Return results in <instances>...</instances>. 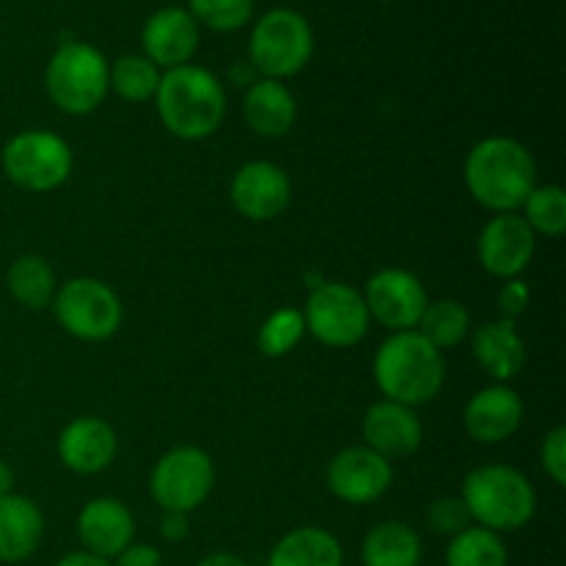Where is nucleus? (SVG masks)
Listing matches in <instances>:
<instances>
[{"mask_svg":"<svg viewBox=\"0 0 566 566\" xmlns=\"http://www.w3.org/2000/svg\"><path fill=\"white\" fill-rule=\"evenodd\" d=\"M313 28L298 11L271 9L254 25L249 39V64L271 81L298 75L313 59Z\"/></svg>","mask_w":566,"mask_h":566,"instance_id":"nucleus-6","label":"nucleus"},{"mask_svg":"<svg viewBox=\"0 0 566 566\" xmlns=\"http://www.w3.org/2000/svg\"><path fill=\"white\" fill-rule=\"evenodd\" d=\"M525 224L534 235L558 238L566 230V191L562 186H536L523 202Z\"/></svg>","mask_w":566,"mask_h":566,"instance_id":"nucleus-29","label":"nucleus"},{"mask_svg":"<svg viewBox=\"0 0 566 566\" xmlns=\"http://www.w3.org/2000/svg\"><path fill=\"white\" fill-rule=\"evenodd\" d=\"M475 525L495 534L525 528L536 514V490L512 464H484L468 473L459 495Z\"/></svg>","mask_w":566,"mask_h":566,"instance_id":"nucleus-4","label":"nucleus"},{"mask_svg":"<svg viewBox=\"0 0 566 566\" xmlns=\"http://www.w3.org/2000/svg\"><path fill=\"white\" fill-rule=\"evenodd\" d=\"M464 186L481 208L517 213L536 188V160L517 138L490 136L468 153Z\"/></svg>","mask_w":566,"mask_h":566,"instance_id":"nucleus-1","label":"nucleus"},{"mask_svg":"<svg viewBox=\"0 0 566 566\" xmlns=\"http://www.w3.org/2000/svg\"><path fill=\"white\" fill-rule=\"evenodd\" d=\"M423 542L409 525L379 523L363 539V566H420Z\"/></svg>","mask_w":566,"mask_h":566,"instance_id":"nucleus-24","label":"nucleus"},{"mask_svg":"<svg viewBox=\"0 0 566 566\" xmlns=\"http://www.w3.org/2000/svg\"><path fill=\"white\" fill-rule=\"evenodd\" d=\"M188 14L197 20V25L202 22L210 31L230 33L252 20L254 0H191Z\"/></svg>","mask_w":566,"mask_h":566,"instance_id":"nucleus-31","label":"nucleus"},{"mask_svg":"<svg viewBox=\"0 0 566 566\" xmlns=\"http://www.w3.org/2000/svg\"><path fill=\"white\" fill-rule=\"evenodd\" d=\"M44 536V514L31 497H0V562L22 564L39 551Z\"/></svg>","mask_w":566,"mask_h":566,"instance_id":"nucleus-20","label":"nucleus"},{"mask_svg":"<svg viewBox=\"0 0 566 566\" xmlns=\"http://www.w3.org/2000/svg\"><path fill=\"white\" fill-rule=\"evenodd\" d=\"M446 566H509V551L501 534L470 525L448 542Z\"/></svg>","mask_w":566,"mask_h":566,"instance_id":"nucleus-27","label":"nucleus"},{"mask_svg":"<svg viewBox=\"0 0 566 566\" xmlns=\"http://www.w3.org/2000/svg\"><path fill=\"white\" fill-rule=\"evenodd\" d=\"M14 492V470L9 468V462L0 459V497L11 495Z\"/></svg>","mask_w":566,"mask_h":566,"instance_id":"nucleus-39","label":"nucleus"},{"mask_svg":"<svg viewBox=\"0 0 566 566\" xmlns=\"http://www.w3.org/2000/svg\"><path fill=\"white\" fill-rule=\"evenodd\" d=\"M55 566H111V562L92 556V553H86V551H77V553H70V556L61 558Z\"/></svg>","mask_w":566,"mask_h":566,"instance_id":"nucleus-37","label":"nucleus"},{"mask_svg":"<svg viewBox=\"0 0 566 566\" xmlns=\"http://www.w3.org/2000/svg\"><path fill=\"white\" fill-rule=\"evenodd\" d=\"M304 332L307 329H304L302 310L282 307L276 313H271L265 318V324L260 326L258 346L265 357H285V354H291L298 346Z\"/></svg>","mask_w":566,"mask_h":566,"instance_id":"nucleus-30","label":"nucleus"},{"mask_svg":"<svg viewBox=\"0 0 566 566\" xmlns=\"http://www.w3.org/2000/svg\"><path fill=\"white\" fill-rule=\"evenodd\" d=\"M108 61L94 44L64 42L50 59L44 86L55 108L70 116H86L108 97Z\"/></svg>","mask_w":566,"mask_h":566,"instance_id":"nucleus-5","label":"nucleus"},{"mask_svg":"<svg viewBox=\"0 0 566 566\" xmlns=\"http://www.w3.org/2000/svg\"><path fill=\"white\" fill-rule=\"evenodd\" d=\"M523 398L509 385H490L464 407V431L481 446H501L523 426Z\"/></svg>","mask_w":566,"mask_h":566,"instance_id":"nucleus-15","label":"nucleus"},{"mask_svg":"<svg viewBox=\"0 0 566 566\" xmlns=\"http://www.w3.org/2000/svg\"><path fill=\"white\" fill-rule=\"evenodd\" d=\"M473 357L497 385H509L525 368V340L517 321H492L473 335Z\"/></svg>","mask_w":566,"mask_h":566,"instance_id":"nucleus-22","label":"nucleus"},{"mask_svg":"<svg viewBox=\"0 0 566 566\" xmlns=\"http://www.w3.org/2000/svg\"><path fill=\"white\" fill-rule=\"evenodd\" d=\"M197 566H249L241 556L235 553H210V556L199 558Z\"/></svg>","mask_w":566,"mask_h":566,"instance_id":"nucleus-38","label":"nucleus"},{"mask_svg":"<svg viewBox=\"0 0 566 566\" xmlns=\"http://www.w3.org/2000/svg\"><path fill=\"white\" fill-rule=\"evenodd\" d=\"M6 287L20 307L44 310L53 304L59 282L48 260L39 254H22L6 271Z\"/></svg>","mask_w":566,"mask_h":566,"instance_id":"nucleus-25","label":"nucleus"},{"mask_svg":"<svg viewBox=\"0 0 566 566\" xmlns=\"http://www.w3.org/2000/svg\"><path fill=\"white\" fill-rule=\"evenodd\" d=\"M426 523H429V528L434 531V534L453 539V536L462 534L464 528H470L473 520H470V512L468 506H464L462 497H440V501L431 503L429 512H426Z\"/></svg>","mask_w":566,"mask_h":566,"instance_id":"nucleus-32","label":"nucleus"},{"mask_svg":"<svg viewBox=\"0 0 566 566\" xmlns=\"http://www.w3.org/2000/svg\"><path fill=\"white\" fill-rule=\"evenodd\" d=\"M392 462L368 446L343 448L326 464V486L348 506H368L385 497L392 486Z\"/></svg>","mask_w":566,"mask_h":566,"instance_id":"nucleus-11","label":"nucleus"},{"mask_svg":"<svg viewBox=\"0 0 566 566\" xmlns=\"http://www.w3.org/2000/svg\"><path fill=\"white\" fill-rule=\"evenodd\" d=\"M191 534V525H188V514L182 512H164L160 514V536L171 545H180Z\"/></svg>","mask_w":566,"mask_h":566,"instance_id":"nucleus-36","label":"nucleus"},{"mask_svg":"<svg viewBox=\"0 0 566 566\" xmlns=\"http://www.w3.org/2000/svg\"><path fill=\"white\" fill-rule=\"evenodd\" d=\"M155 105L171 136L182 142H202L213 136L224 122L227 92L210 70L182 64L160 75Z\"/></svg>","mask_w":566,"mask_h":566,"instance_id":"nucleus-2","label":"nucleus"},{"mask_svg":"<svg viewBox=\"0 0 566 566\" xmlns=\"http://www.w3.org/2000/svg\"><path fill=\"white\" fill-rule=\"evenodd\" d=\"M304 329L329 348H352L368 335L370 315L357 287L346 282H321L310 291L302 310Z\"/></svg>","mask_w":566,"mask_h":566,"instance_id":"nucleus-10","label":"nucleus"},{"mask_svg":"<svg viewBox=\"0 0 566 566\" xmlns=\"http://www.w3.org/2000/svg\"><path fill=\"white\" fill-rule=\"evenodd\" d=\"M365 307L370 318L392 332L418 329L420 315L429 304L423 282L407 269H381L365 285Z\"/></svg>","mask_w":566,"mask_h":566,"instance_id":"nucleus-12","label":"nucleus"},{"mask_svg":"<svg viewBox=\"0 0 566 566\" xmlns=\"http://www.w3.org/2000/svg\"><path fill=\"white\" fill-rule=\"evenodd\" d=\"M3 175L22 191L48 193L64 186L72 175L70 144L50 130H22L6 142L3 155Z\"/></svg>","mask_w":566,"mask_h":566,"instance_id":"nucleus-7","label":"nucleus"},{"mask_svg":"<svg viewBox=\"0 0 566 566\" xmlns=\"http://www.w3.org/2000/svg\"><path fill=\"white\" fill-rule=\"evenodd\" d=\"M470 326H473V318H470V310L462 302H457V298H440V302L426 304L418 332L431 346L446 352V348L459 346L470 335Z\"/></svg>","mask_w":566,"mask_h":566,"instance_id":"nucleus-26","label":"nucleus"},{"mask_svg":"<svg viewBox=\"0 0 566 566\" xmlns=\"http://www.w3.org/2000/svg\"><path fill=\"white\" fill-rule=\"evenodd\" d=\"M144 55L153 61L155 66L164 70H175V66L191 64L193 53L199 48V25L188 9H177V6H166L149 14L142 31Z\"/></svg>","mask_w":566,"mask_h":566,"instance_id":"nucleus-17","label":"nucleus"},{"mask_svg":"<svg viewBox=\"0 0 566 566\" xmlns=\"http://www.w3.org/2000/svg\"><path fill=\"white\" fill-rule=\"evenodd\" d=\"M296 97L282 81L260 77L243 94V119L249 130L265 138H280L296 125Z\"/></svg>","mask_w":566,"mask_h":566,"instance_id":"nucleus-21","label":"nucleus"},{"mask_svg":"<svg viewBox=\"0 0 566 566\" xmlns=\"http://www.w3.org/2000/svg\"><path fill=\"white\" fill-rule=\"evenodd\" d=\"M536 235L520 213H495L479 235V260L486 274L497 280H517L531 265Z\"/></svg>","mask_w":566,"mask_h":566,"instance_id":"nucleus-14","label":"nucleus"},{"mask_svg":"<svg viewBox=\"0 0 566 566\" xmlns=\"http://www.w3.org/2000/svg\"><path fill=\"white\" fill-rule=\"evenodd\" d=\"M160 75L147 55H122L108 66V88L127 103H147L155 99Z\"/></svg>","mask_w":566,"mask_h":566,"instance_id":"nucleus-28","label":"nucleus"},{"mask_svg":"<svg viewBox=\"0 0 566 566\" xmlns=\"http://www.w3.org/2000/svg\"><path fill=\"white\" fill-rule=\"evenodd\" d=\"M363 437L370 451L392 462V459L412 457L423 446V423L412 407L381 398L365 412Z\"/></svg>","mask_w":566,"mask_h":566,"instance_id":"nucleus-16","label":"nucleus"},{"mask_svg":"<svg viewBox=\"0 0 566 566\" xmlns=\"http://www.w3.org/2000/svg\"><path fill=\"white\" fill-rule=\"evenodd\" d=\"M269 566H343V547L329 531L304 525L271 547Z\"/></svg>","mask_w":566,"mask_h":566,"instance_id":"nucleus-23","label":"nucleus"},{"mask_svg":"<svg viewBox=\"0 0 566 566\" xmlns=\"http://www.w3.org/2000/svg\"><path fill=\"white\" fill-rule=\"evenodd\" d=\"M374 379L387 401L415 409L440 396L446 385V359L418 329L392 332L376 348Z\"/></svg>","mask_w":566,"mask_h":566,"instance_id":"nucleus-3","label":"nucleus"},{"mask_svg":"<svg viewBox=\"0 0 566 566\" xmlns=\"http://www.w3.org/2000/svg\"><path fill=\"white\" fill-rule=\"evenodd\" d=\"M213 484V459L193 446H177L166 451L149 473V495L160 512L191 514L208 501Z\"/></svg>","mask_w":566,"mask_h":566,"instance_id":"nucleus-9","label":"nucleus"},{"mask_svg":"<svg viewBox=\"0 0 566 566\" xmlns=\"http://www.w3.org/2000/svg\"><path fill=\"white\" fill-rule=\"evenodd\" d=\"M528 302H531V291L528 285L520 280H509L506 285H503L501 296H497V304H501L503 310V318L509 321H517V315L525 313Z\"/></svg>","mask_w":566,"mask_h":566,"instance_id":"nucleus-34","label":"nucleus"},{"mask_svg":"<svg viewBox=\"0 0 566 566\" xmlns=\"http://www.w3.org/2000/svg\"><path fill=\"white\" fill-rule=\"evenodd\" d=\"M133 536H136V520L130 509L116 497H94L77 514V539L83 551L105 562L119 556Z\"/></svg>","mask_w":566,"mask_h":566,"instance_id":"nucleus-18","label":"nucleus"},{"mask_svg":"<svg viewBox=\"0 0 566 566\" xmlns=\"http://www.w3.org/2000/svg\"><path fill=\"white\" fill-rule=\"evenodd\" d=\"M55 321L66 335L83 343H103L122 326V302L111 285L94 276H75L55 291Z\"/></svg>","mask_w":566,"mask_h":566,"instance_id":"nucleus-8","label":"nucleus"},{"mask_svg":"<svg viewBox=\"0 0 566 566\" xmlns=\"http://www.w3.org/2000/svg\"><path fill=\"white\" fill-rule=\"evenodd\" d=\"M111 566H164V556H160L158 547L136 545V542H130V545L114 558V564Z\"/></svg>","mask_w":566,"mask_h":566,"instance_id":"nucleus-35","label":"nucleus"},{"mask_svg":"<svg viewBox=\"0 0 566 566\" xmlns=\"http://www.w3.org/2000/svg\"><path fill=\"white\" fill-rule=\"evenodd\" d=\"M59 459L77 475L103 473L116 457V431L94 415L70 420L59 434Z\"/></svg>","mask_w":566,"mask_h":566,"instance_id":"nucleus-19","label":"nucleus"},{"mask_svg":"<svg viewBox=\"0 0 566 566\" xmlns=\"http://www.w3.org/2000/svg\"><path fill=\"white\" fill-rule=\"evenodd\" d=\"M542 468L556 486H566V426H556L542 442Z\"/></svg>","mask_w":566,"mask_h":566,"instance_id":"nucleus-33","label":"nucleus"},{"mask_svg":"<svg viewBox=\"0 0 566 566\" xmlns=\"http://www.w3.org/2000/svg\"><path fill=\"white\" fill-rule=\"evenodd\" d=\"M293 197L291 177L271 160H252L241 166L230 182V199L249 221H274L287 210Z\"/></svg>","mask_w":566,"mask_h":566,"instance_id":"nucleus-13","label":"nucleus"}]
</instances>
